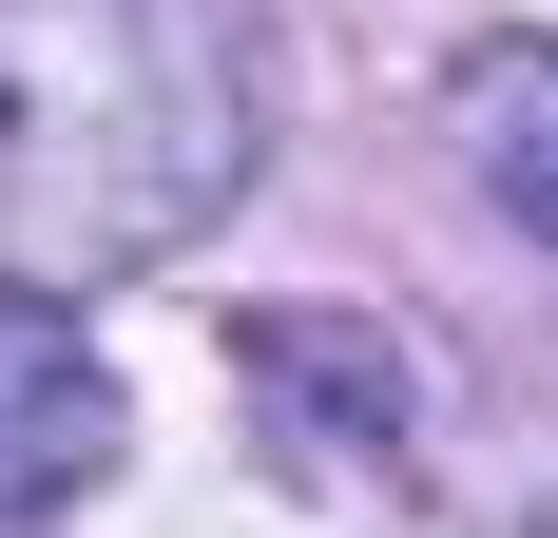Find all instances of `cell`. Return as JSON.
<instances>
[{"label": "cell", "mask_w": 558, "mask_h": 538, "mask_svg": "<svg viewBox=\"0 0 558 538\" xmlns=\"http://www.w3.org/2000/svg\"><path fill=\"white\" fill-rule=\"evenodd\" d=\"M116 442H135V404H116L97 327L58 308V289H0V538H20V519H58V500L97 481Z\"/></svg>", "instance_id": "obj_3"}, {"label": "cell", "mask_w": 558, "mask_h": 538, "mask_svg": "<svg viewBox=\"0 0 558 538\" xmlns=\"http://www.w3.org/2000/svg\"><path fill=\"white\" fill-rule=\"evenodd\" d=\"M231 366L270 384V442H289V462H328V481H404V442H424V366H404L366 308H251Z\"/></svg>", "instance_id": "obj_2"}, {"label": "cell", "mask_w": 558, "mask_h": 538, "mask_svg": "<svg viewBox=\"0 0 558 538\" xmlns=\"http://www.w3.org/2000/svg\"><path fill=\"white\" fill-rule=\"evenodd\" d=\"M462 173L558 250V39H482L462 58Z\"/></svg>", "instance_id": "obj_4"}, {"label": "cell", "mask_w": 558, "mask_h": 538, "mask_svg": "<svg viewBox=\"0 0 558 538\" xmlns=\"http://www.w3.org/2000/svg\"><path fill=\"white\" fill-rule=\"evenodd\" d=\"M270 173L251 0H0V289H116Z\"/></svg>", "instance_id": "obj_1"}]
</instances>
